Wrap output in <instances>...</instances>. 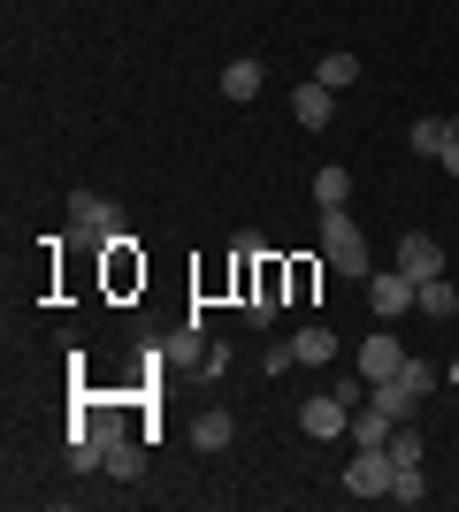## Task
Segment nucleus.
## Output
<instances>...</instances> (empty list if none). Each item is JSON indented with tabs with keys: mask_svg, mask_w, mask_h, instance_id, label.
Returning <instances> with one entry per match:
<instances>
[{
	"mask_svg": "<svg viewBox=\"0 0 459 512\" xmlns=\"http://www.w3.org/2000/svg\"><path fill=\"white\" fill-rule=\"evenodd\" d=\"M429 390H437V367H429V360H406L398 375H383V383H375L368 398H375L383 413H391V421H414V413L429 406Z\"/></svg>",
	"mask_w": 459,
	"mask_h": 512,
	"instance_id": "1",
	"label": "nucleus"
},
{
	"mask_svg": "<svg viewBox=\"0 0 459 512\" xmlns=\"http://www.w3.org/2000/svg\"><path fill=\"white\" fill-rule=\"evenodd\" d=\"M322 245H329V268H337V276H375L368 230H360L345 207H329V214H322Z\"/></svg>",
	"mask_w": 459,
	"mask_h": 512,
	"instance_id": "2",
	"label": "nucleus"
},
{
	"mask_svg": "<svg viewBox=\"0 0 459 512\" xmlns=\"http://www.w3.org/2000/svg\"><path fill=\"white\" fill-rule=\"evenodd\" d=\"M69 222H77V245H92V253H108L115 237H131L123 230V207L108 192H77L69 199Z\"/></svg>",
	"mask_w": 459,
	"mask_h": 512,
	"instance_id": "3",
	"label": "nucleus"
},
{
	"mask_svg": "<svg viewBox=\"0 0 459 512\" xmlns=\"http://www.w3.org/2000/svg\"><path fill=\"white\" fill-rule=\"evenodd\" d=\"M391 482H398V459H391V444H383V451H352L337 490L345 497H391Z\"/></svg>",
	"mask_w": 459,
	"mask_h": 512,
	"instance_id": "4",
	"label": "nucleus"
},
{
	"mask_svg": "<svg viewBox=\"0 0 459 512\" xmlns=\"http://www.w3.org/2000/svg\"><path fill=\"white\" fill-rule=\"evenodd\" d=\"M368 314L375 321L414 314V276H406V268H375V276H368Z\"/></svg>",
	"mask_w": 459,
	"mask_h": 512,
	"instance_id": "5",
	"label": "nucleus"
},
{
	"mask_svg": "<svg viewBox=\"0 0 459 512\" xmlns=\"http://www.w3.org/2000/svg\"><path fill=\"white\" fill-rule=\"evenodd\" d=\"M414 360V352H406V344L391 337V321H375V337L360 344V352H352V367H360V375H368V383H383V375H398V367Z\"/></svg>",
	"mask_w": 459,
	"mask_h": 512,
	"instance_id": "6",
	"label": "nucleus"
},
{
	"mask_svg": "<svg viewBox=\"0 0 459 512\" xmlns=\"http://www.w3.org/2000/svg\"><path fill=\"white\" fill-rule=\"evenodd\" d=\"M299 428L314 436V444H337V436L352 428V406L337 398V390H322V398H306V406H299Z\"/></svg>",
	"mask_w": 459,
	"mask_h": 512,
	"instance_id": "7",
	"label": "nucleus"
},
{
	"mask_svg": "<svg viewBox=\"0 0 459 512\" xmlns=\"http://www.w3.org/2000/svg\"><path fill=\"white\" fill-rule=\"evenodd\" d=\"M391 268H406L414 283H429V276H444V245H437L429 230H406V237H398V260H391Z\"/></svg>",
	"mask_w": 459,
	"mask_h": 512,
	"instance_id": "8",
	"label": "nucleus"
},
{
	"mask_svg": "<svg viewBox=\"0 0 459 512\" xmlns=\"http://www.w3.org/2000/svg\"><path fill=\"white\" fill-rule=\"evenodd\" d=\"M291 115H299L306 130H329V123H337V92H329L322 77H306V85L291 92Z\"/></svg>",
	"mask_w": 459,
	"mask_h": 512,
	"instance_id": "9",
	"label": "nucleus"
},
{
	"mask_svg": "<svg viewBox=\"0 0 459 512\" xmlns=\"http://www.w3.org/2000/svg\"><path fill=\"white\" fill-rule=\"evenodd\" d=\"M161 367H184V375H199V367H207V337H199V321L161 337Z\"/></svg>",
	"mask_w": 459,
	"mask_h": 512,
	"instance_id": "10",
	"label": "nucleus"
},
{
	"mask_svg": "<svg viewBox=\"0 0 459 512\" xmlns=\"http://www.w3.org/2000/svg\"><path fill=\"white\" fill-rule=\"evenodd\" d=\"M391 413H383V406H375V398H368V406H360V413H352V428H345V436H352V451H383V444H391Z\"/></svg>",
	"mask_w": 459,
	"mask_h": 512,
	"instance_id": "11",
	"label": "nucleus"
},
{
	"mask_svg": "<svg viewBox=\"0 0 459 512\" xmlns=\"http://www.w3.org/2000/svg\"><path fill=\"white\" fill-rule=\"evenodd\" d=\"M268 62H222V100H261Z\"/></svg>",
	"mask_w": 459,
	"mask_h": 512,
	"instance_id": "12",
	"label": "nucleus"
},
{
	"mask_svg": "<svg viewBox=\"0 0 459 512\" xmlns=\"http://www.w3.org/2000/svg\"><path fill=\"white\" fill-rule=\"evenodd\" d=\"M414 314H437V321H452V314H459V291H452V276H429V283H414Z\"/></svg>",
	"mask_w": 459,
	"mask_h": 512,
	"instance_id": "13",
	"label": "nucleus"
},
{
	"mask_svg": "<svg viewBox=\"0 0 459 512\" xmlns=\"http://www.w3.org/2000/svg\"><path fill=\"white\" fill-rule=\"evenodd\" d=\"M406 146H414L421 161H444V146H452V123H444V115H421V123L406 130Z\"/></svg>",
	"mask_w": 459,
	"mask_h": 512,
	"instance_id": "14",
	"label": "nucleus"
},
{
	"mask_svg": "<svg viewBox=\"0 0 459 512\" xmlns=\"http://www.w3.org/2000/svg\"><path fill=\"white\" fill-rule=\"evenodd\" d=\"M291 352H299V367H329V360H337V337H329V321L299 329V337H291Z\"/></svg>",
	"mask_w": 459,
	"mask_h": 512,
	"instance_id": "15",
	"label": "nucleus"
},
{
	"mask_svg": "<svg viewBox=\"0 0 459 512\" xmlns=\"http://www.w3.org/2000/svg\"><path fill=\"white\" fill-rule=\"evenodd\" d=\"M352 199V169H337V161H322V169H314V207H345Z\"/></svg>",
	"mask_w": 459,
	"mask_h": 512,
	"instance_id": "16",
	"label": "nucleus"
},
{
	"mask_svg": "<svg viewBox=\"0 0 459 512\" xmlns=\"http://www.w3.org/2000/svg\"><path fill=\"white\" fill-rule=\"evenodd\" d=\"M192 436H199V451H230V436H238V421H230V413H222V406H207V413H199V421H192Z\"/></svg>",
	"mask_w": 459,
	"mask_h": 512,
	"instance_id": "17",
	"label": "nucleus"
},
{
	"mask_svg": "<svg viewBox=\"0 0 459 512\" xmlns=\"http://www.w3.org/2000/svg\"><path fill=\"white\" fill-rule=\"evenodd\" d=\"M314 77H322L329 92H345V85H360V54H322V62H314Z\"/></svg>",
	"mask_w": 459,
	"mask_h": 512,
	"instance_id": "18",
	"label": "nucleus"
},
{
	"mask_svg": "<svg viewBox=\"0 0 459 512\" xmlns=\"http://www.w3.org/2000/svg\"><path fill=\"white\" fill-rule=\"evenodd\" d=\"M391 497H398V505H421V497H429V474H421V467H398Z\"/></svg>",
	"mask_w": 459,
	"mask_h": 512,
	"instance_id": "19",
	"label": "nucleus"
},
{
	"mask_svg": "<svg viewBox=\"0 0 459 512\" xmlns=\"http://www.w3.org/2000/svg\"><path fill=\"white\" fill-rule=\"evenodd\" d=\"M391 459H398V467H421V436H414L406 421L391 428Z\"/></svg>",
	"mask_w": 459,
	"mask_h": 512,
	"instance_id": "20",
	"label": "nucleus"
},
{
	"mask_svg": "<svg viewBox=\"0 0 459 512\" xmlns=\"http://www.w3.org/2000/svg\"><path fill=\"white\" fill-rule=\"evenodd\" d=\"M230 375V344H207V367H199V383H222Z\"/></svg>",
	"mask_w": 459,
	"mask_h": 512,
	"instance_id": "21",
	"label": "nucleus"
},
{
	"mask_svg": "<svg viewBox=\"0 0 459 512\" xmlns=\"http://www.w3.org/2000/svg\"><path fill=\"white\" fill-rule=\"evenodd\" d=\"M261 367H268V375H284V367H299V352H291V337H284V344H268V360H261Z\"/></svg>",
	"mask_w": 459,
	"mask_h": 512,
	"instance_id": "22",
	"label": "nucleus"
},
{
	"mask_svg": "<svg viewBox=\"0 0 459 512\" xmlns=\"http://www.w3.org/2000/svg\"><path fill=\"white\" fill-rule=\"evenodd\" d=\"M444 176H459V130H452V146H444Z\"/></svg>",
	"mask_w": 459,
	"mask_h": 512,
	"instance_id": "23",
	"label": "nucleus"
},
{
	"mask_svg": "<svg viewBox=\"0 0 459 512\" xmlns=\"http://www.w3.org/2000/svg\"><path fill=\"white\" fill-rule=\"evenodd\" d=\"M452 130H459V115H452Z\"/></svg>",
	"mask_w": 459,
	"mask_h": 512,
	"instance_id": "24",
	"label": "nucleus"
}]
</instances>
